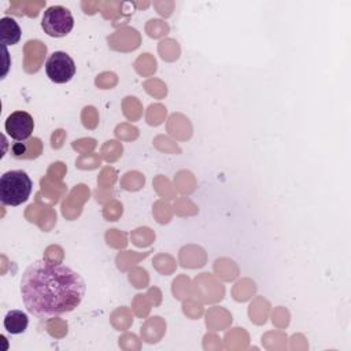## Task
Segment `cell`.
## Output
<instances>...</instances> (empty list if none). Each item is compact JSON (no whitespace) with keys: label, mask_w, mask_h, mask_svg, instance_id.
<instances>
[{"label":"cell","mask_w":351,"mask_h":351,"mask_svg":"<svg viewBox=\"0 0 351 351\" xmlns=\"http://www.w3.org/2000/svg\"><path fill=\"white\" fill-rule=\"evenodd\" d=\"M45 73L52 82L66 84L75 74V63L69 53L55 51L45 62Z\"/></svg>","instance_id":"obj_4"},{"label":"cell","mask_w":351,"mask_h":351,"mask_svg":"<svg viewBox=\"0 0 351 351\" xmlns=\"http://www.w3.org/2000/svg\"><path fill=\"white\" fill-rule=\"evenodd\" d=\"M0 30H1V43L4 45H14L21 40V27L14 18L4 16L0 19Z\"/></svg>","instance_id":"obj_7"},{"label":"cell","mask_w":351,"mask_h":351,"mask_svg":"<svg viewBox=\"0 0 351 351\" xmlns=\"http://www.w3.org/2000/svg\"><path fill=\"white\" fill-rule=\"evenodd\" d=\"M86 292L80 273L62 263L36 261L21 278V296L26 310L37 318L51 319L75 310Z\"/></svg>","instance_id":"obj_1"},{"label":"cell","mask_w":351,"mask_h":351,"mask_svg":"<svg viewBox=\"0 0 351 351\" xmlns=\"http://www.w3.org/2000/svg\"><path fill=\"white\" fill-rule=\"evenodd\" d=\"M33 182L26 171L10 170L0 178V200L4 206H19L32 193Z\"/></svg>","instance_id":"obj_2"},{"label":"cell","mask_w":351,"mask_h":351,"mask_svg":"<svg viewBox=\"0 0 351 351\" xmlns=\"http://www.w3.org/2000/svg\"><path fill=\"white\" fill-rule=\"evenodd\" d=\"M4 128L11 138L16 141H26L34 130V121L26 111H14L7 117Z\"/></svg>","instance_id":"obj_5"},{"label":"cell","mask_w":351,"mask_h":351,"mask_svg":"<svg viewBox=\"0 0 351 351\" xmlns=\"http://www.w3.org/2000/svg\"><path fill=\"white\" fill-rule=\"evenodd\" d=\"M41 27L51 37H64L74 27L73 14L63 5H51L44 11Z\"/></svg>","instance_id":"obj_3"},{"label":"cell","mask_w":351,"mask_h":351,"mask_svg":"<svg viewBox=\"0 0 351 351\" xmlns=\"http://www.w3.org/2000/svg\"><path fill=\"white\" fill-rule=\"evenodd\" d=\"M29 325L27 314L22 310H10L4 317V328L11 335H19L26 330Z\"/></svg>","instance_id":"obj_6"}]
</instances>
